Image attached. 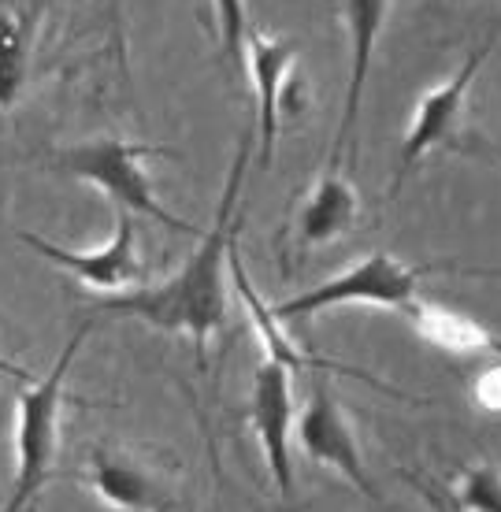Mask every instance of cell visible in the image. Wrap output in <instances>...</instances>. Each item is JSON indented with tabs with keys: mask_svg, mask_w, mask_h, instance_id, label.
<instances>
[{
	"mask_svg": "<svg viewBox=\"0 0 501 512\" xmlns=\"http://www.w3.org/2000/svg\"><path fill=\"white\" fill-rule=\"evenodd\" d=\"M257 145V134H242L238 153H234L231 175L219 197L216 219L201 234V245L190 253L171 279L156 286H134L123 294H108L93 301V312H112V316H134L156 331L190 334L197 357L205 360V342L227 320V271H231V245L238 238V201L245 186V164L249 149Z\"/></svg>",
	"mask_w": 501,
	"mask_h": 512,
	"instance_id": "obj_1",
	"label": "cell"
},
{
	"mask_svg": "<svg viewBox=\"0 0 501 512\" xmlns=\"http://www.w3.org/2000/svg\"><path fill=\"white\" fill-rule=\"evenodd\" d=\"M93 323H82L67 338L64 353L56 357L49 375L23 383L15 397V472L12 490L4 498L0 512H34L41 490L56 479V461H60V416L67 405V375L71 364L82 353V342L90 338Z\"/></svg>",
	"mask_w": 501,
	"mask_h": 512,
	"instance_id": "obj_2",
	"label": "cell"
},
{
	"mask_svg": "<svg viewBox=\"0 0 501 512\" xmlns=\"http://www.w3.org/2000/svg\"><path fill=\"white\" fill-rule=\"evenodd\" d=\"M171 149L164 145H145V141H130L116 138V134H104V138L93 141H78V145H67V149H56L52 153V167L60 175H71L78 182H90L97 190L116 205V212H130V216H145L167 227L175 234H190V238H201V231L179 219L175 212H167L156 197L153 182H149V171H145V160H156V156H167Z\"/></svg>",
	"mask_w": 501,
	"mask_h": 512,
	"instance_id": "obj_3",
	"label": "cell"
},
{
	"mask_svg": "<svg viewBox=\"0 0 501 512\" xmlns=\"http://www.w3.org/2000/svg\"><path fill=\"white\" fill-rule=\"evenodd\" d=\"M420 275H424V268H412L394 253H368L353 268L338 271L331 279L301 290L297 297L271 305V316L279 323H301L342 305H379L405 312L420 297Z\"/></svg>",
	"mask_w": 501,
	"mask_h": 512,
	"instance_id": "obj_4",
	"label": "cell"
},
{
	"mask_svg": "<svg viewBox=\"0 0 501 512\" xmlns=\"http://www.w3.org/2000/svg\"><path fill=\"white\" fill-rule=\"evenodd\" d=\"M494 45H498V34H490L483 45H476L446 82H438L435 90H427L424 97L416 101L409 130H405V138H401L398 179H394L390 193L401 190V182L409 179V171L420 164L427 153H435V149L453 145V141L461 138V119H464V104H468V90H472V82L479 78L483 64L490 60Z\"/></svg>",
	"mask_w": 501,
	"mask_h": 512,
	"instance_id": "obj_5",
	"label": "cell"
},
{
	"mask_svg": "<svg viewBox=\"0 0 501 512\" xmlns=\"http://www.w3.org/2000/svg\"><path fill=\"white\" fill-rule=\"evenodd\" d=\"M245 420L253 427V435L264 453V468L271 475V487L279 490V498H294V461H290V435H294V368H286L283 360L264 353L253 368L249 383V409Z\"/></svg>",
	"mask_w": 501,
	"mask_h": 512,
	"instance_id": "obj_6",
	"label": "cell"
},
{
	"mask_svg": "<svg viewBox=\"0 0 501 512\" xmlns=\"http://www.w3.org/2000/svg\"><path fill=\"white\" fill-rule=\"evenodd\" d=\"M19 242L30 245L38 256H45L49 264L64 268L67 275H75L78 282H86L93 290H104V294H123V290H134V286H145V264L138 256V227H134V216L130 212H116V231L104 245L97 249H64V245L49 242L41 234H19Z\"/></svg>",
	"mask_w": 501,
	"mask_h": 512,
	"instance_id": "obj_7",
	"label": "cell"
},
{
	"mask_svg": "<svg viewBox=\"0 0 501 512\" xmlns=\"http://www.w3.org/2000/svg\"><path fill=\"white\" fill-rule=\"evenodd\" d=\"M294 423H297V442H301V449H305V457L312 464L331 468L346 483H353L368 501H379V487H375V479L368 475L364 457H360L357 431H353V423H349L346 409L334 397L331 386L327 383L312 386L309 401H305V409H301V416Z\"/></svg>",
	"mask_w": 501,
	"mask_h": 512,
	"instance_id": "obj_8",
	"label": "cell"
},
{
	"mask_svg": "<svg viewBox=\"0 0 501 512\" xmlns=\"http://www.w3.org/2000/svg\"><path fill=\"white\" fill-rule=\"evenodd\" d=\"M82 483L116 512H179V494L153 464L116 446H93Z\"/></svg>",
	"mask_w": 501,
	"mask_h": 512,
	"instance_id": "obj_9",
	"label": "cell"
},
{
	"mask_svg": "<svg viewBox=\"0 0 501 512\" xmlns=\"http://www.w3.org/2000/svg\"><path fill=\"white\" fill-rule=\"evenodd\" d=\"M394 0H338L342 8V26H346L349 41V71H346V101H342V116H338V130H334L331 145V164H342L346 156L353 164L357 156V123H360V104H364V86L372 75L375 45L386 26Z\"/></svg>",
	"mask_w": 501,
	"mask_h": 512,
	"instance_id": "obj_10",
	"label": "cell"
},
{
	"mask_svg": "<svg viewBox=\"0 0 501 512\" xmlns=\"http://www.w3.org/2000/svg\"><path fill=\"white\" fill-rule=\"evenodd\" d=\"M297 64V45L290 38H268L257 26L245 38V67L257 90V164L271 167L275 141L283 127V93Z\"/></svg>",
	"mask_w": 501,
	"mask_h": 512,
	"instance_id": "obj_11",
	"label": "cell"
},
{
	"mask_svg": "<svg viewBox=\"0 0 501 512\" xmlns=\"http://www.w3.org/2000/svg\"><path fill=\"white\" fill-rule=\"evenodd\" d=\"M360 219V197L349 182L346 167L342 164H327L316 186L309 190L305 205L297 208V219L290 227V238H294V253H309V249H320V245H331L338 238L353 234Z\"/></svg>",
	"mask_w": 501,
	"mask_h": 512,
	"instance_id": "obj_12",
	"label": "cell"
},
{
	"mask_svg": "<svg viewBox=\"0 0 501 512\" xmlns=\"http://www.w3.org/2000/svg\"><path fill=\"white\" fill-rule=\"evenodd\" d=\"M405 320L416 327V334L427 346H435L438 353H446L453 360H501V338L487 331L479 320L453 312V308L438 305V301H424L416 297L405 312Z\"/></svg>",
	"mask_w": 501,
	"mask_h": 512,
	"instance_id": "obj_13",
	"label": "cell"
},
{
	"mask_svg": "<svg viewBox=\"0 0 501 512\" xmlns=\"http://www.w3.org/2000/svg\"><path fill=\"white\" fill-rule=\"evenodd\" d=\"M34 15L0 8V112L23 97L34 67Z\"/></svg>",
	"mask_w": 501,
	"mask_h": 512,
	"instance_id": "obj_14",
	"label": "cell"
},
{
	"mask_svg": "<svg viewBox=\"0 0 501 512\" xmlns=\"http://www.w3.org/2000/svg\"><path fill=\"white\" fill-rule=\"evenodd\" d=\"M453 501L461 512H501V464L479 461L464 468L453 487Z\"/></svg>",
	"mask_w": 501,
	"mask_h": 512,
	"instance_id": "obj_15",
	"label": "cell"
},
{
	"mask_svg": "<svg viewBox=\"0 0 501 512\" xmlns=\"http://www.w3.org/2000/svg\"><path fill=\"white\" fill-rule=\"evenodd\" d=\"M212 12H216L223 56L242 71L245 67V38H249V30H253L249 4H245V0H212Z\"/></svg>",
	"mask_w": 501,
	"mask_h": 512,
	"instance_id": "obj_16",
	"label": "cell"
},
{
	"mask_svg": "<svg viewBox=\"0 0 501 512\" xmlns=\"http://www.w3.org/2000/svg\"><path fill=\"white\" fill-rule=\"evenodd\" d=\"M472 394H476L479 409L501 412V360H494V364L483 368V375H479L476 386H472Z\"/></svg>",
	"mask_w": 501,
	"mask_h": 512,
	"instance_id": "obj_17",
	"label": "cell"
},
{
	"mask_svg": "<svg viewBox=\"0 0 501 512\" xmlns=\"http://www.w3.org/2000/svg\"><path fill=\"white\" fill-rule=\"evenodd\" d=\"M0 375H12V379H19V383H30L34 375L26 372V368H19V364H12L8 357H0Z\"/></svg>",
	"mask_w": 501,
	"mask_h": 512,
	"instance_id": "obj_18",
	"label": "cell"
},
{
	"mask_svg": "<svg viewBox=\"0 0 501 512\" xmlns=\"http://www.w3.org/2000/svg\"><path fill=\"white\" fill-rule=\"evenodd\" d=\"M438 271H461V275H479V279H501V268H446V264H438Z\"/></svg>",
	"mask_w": 501,
	"mask_h": 512,
	"instance_id": "obj_19",
	"label": "cell"
},
{
	"mask_svg": "<svg viewBox=\"0 0 501 512\" xmlns=\"http://www.w3.org/2000/svg\"><path fill=\"white\" fill-rule=\"evenodd\" d=\"M490 153H494V156H498V160H501V149H490Z\"/></svg>",
	"mask_w": 501,
	"mask_h": 512,
	"instance_id": "obj_20",
	"label": "cell"
}]
</instances>
